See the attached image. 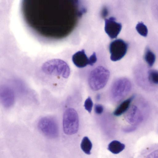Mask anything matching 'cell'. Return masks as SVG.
<instances>
[{
    "instance_id": "obj_1",
    "label": "cell",
    "mask_w": 158,
    "mask_h": 158,
    "mask_svg": "<svg viewBox=\"0 0 158 158\" xmlns=\"http://www.w3.org/2000/svg\"><path fill=\"white\" fill-rule=\"evenodd\" d=\"M78 3V0H22L21 8L24 21L35 33L56 40L68 35L85 11L79 10Z\"/></svg>"
},
{
    "instance_id": "obj_2",
    "label": "cell",
    "mask_w": 158,
    "mask_h": 158,
    "mask_svg": "<svg viewBox=\"0 0 158 158\" xmlns=\"http://www.w3.org/2000/svg\"><path fill=\"white\" fill-rule=\"evenodd\" d=\"M110 72L102 66H98L92 70L88 79L89 87L97 91L103 88L106 84L110 77Z\"/></svg>"
},
{
    "instance_id": "obj_3",
    "label": "cell",
    "mask_w": 158,
    "mask_h": 158,
    "mask_svg": "<svg viewBox=\"0 0 158 158\" xmlns=\"http://www.w3.org/2000/svg\"><path fill=\"white\" fill-rule=\"evenodd\" d=\"M44 72L55 74L67 78L70 74L69 67L66 62L60 59H54L45 63L42 67Z\"/></svg>"
},
{
    "instance_id": "obj_4",
    "label": "cell",
    "mask_w": 158,
    "mask_h": 158,
    "mask_svg": "<svg viewBox=\"0 0 158 158\" xmlns=\"http://www.w3.org/2000/svg\"><path fill=\"white\" fill-rule=\"evenodd\" d=\"M63 126L65 134L70 135L76 133L79 128V119L76 111L68 108L64 111L63 118Z\"/></svg>"
},
{
    "instance_id": "obj_5",
    "label": "cell",
    "mask_w": 158,
    "mask_h": 158,
    "mask_svg": "<svg viewBox=\"0 0 158 158\" xmlns=\"http://www.w3.org/2000/svg\"><path fill=\"white\" fill-rule=\"evenodd\" d=\"M131 87V82L127 78H121L115 81L111 89L113 100L116 102L121 101L130 92Z\"/></svg>"
},
{
    "instance_id": "obj_6",
    "label": "cell",
    "mask_w": 158,
    "mask_h": 158,
    "mask_svg": "<svg viewBox=\"0 0 158 158\" xmlns=\"http://www.w3.org/2000/svg\"><path fill=\"white\" fill-rule=\"evenodd\" d=\"M39 130L45 135L51 138H56L59 134L58 124L56 120L50 117H44L40 119L38 124Z\"/></svg>"
},
{
    "instance_id": "obj_7",
    "label": "cell",
    "mask_w": 158,
    "mask_h": 158,
    "mask_svg": "<svg viewBox=\"0 0 158 158\" xmlns=\"http://www.w3.org/2000/svg\"><path fill=\"white\" fill-rule=\"evenodd\" d=\"M128 47L127 44L121 39H116L111 42L109 47L110 60L113 61L121 60L126 54Z\"/></svg>"
},
{
    "instance_id": "obj_8",
    "label": "cell",
    "mask_w": 158,
    "mask_h": 158,
    "mask_svg": "<svg viewBox=\"0 0 158 158\" xmlns=\"http://www.w3.org/2000/svg\"><path fill=\"white\" fill-rule=\"evenodd\" d=\"M122 28V24L117 22L115 18L110 17L105 19V31L111 39L116 38Z\"/></svg>"
},
{
    "instance_id": "obj_9",
    "label": "cell",
    "mask_w": 158,
    "mask_h": 158,
    "mask_svg": "<svg viewBox=\"0 0 158 158\" xmlns=\"http://www.w3.org/2000/svg\"><path fill=\"white\" fill-rule=\"evenodd\" d=\"M125 118L130 124L135 125L140 123L142 120L140 111L135 106H132L126 112Z\"/></svg>"
},
{
    "instance_id": "obj_10",
    "label": "cell",
    "mask_w": 158,
    "mask_h": 158,
    "mask_svg": "<svg viewBox=\"0 0 158 158\" xmlns=\"http://www.w3.org/2000/svg\"><path fill=\"white\" fill-rule=\"evenodd\" d=\"M72 60L75 65L79 68L84 67L89 64V58L87 56L84 49L74 54L72 57Z\"/></svg>"
},
{
    "instance_id": "obj_11",
    "label": "cell",
    "mask_w": 158,
    "mask_h": 158,
    "mask_svg": "<svg viewBox=\"0 0 158 158\" xmlns=\"http://www.w3.org/2000/svg\"><path fill=\"white\" fill-rule=\"evenodd\" d=\"M0 99L2 105L9 108L12 106L15 101L14 96L12 91L8 89L2 90L0 94Z\"/></svg>"
},
{
    "instance_id": "obj_12",
    "label": "cell",
    "mask_w": 158,
    "mask_h": 158,
    "mask_svg": "<svg viewBox=\"0 0 158 158\" xmlns=\"http://www.w3.org/2000/svg\"><path fill=\"white\" fill-rule=\"evenodd\" d=\"M135 97L134 95L122 102L114 111L113 114L116 116H119L123 114L129 108L130 103Z\"/></svg>"
},
{
    "instance_id": "obj_13",
    "label": "cell",
    "mask_w": 158,
    "mask_h": 158,
    "mask_svg": "<svg viewBox=\"0 0 158 158\" xmlns=\"http://www.w3.org/2000/svg\"><path fill=\"white\" fill-rule=\"evenodd\" d=\"M125 148V145L117 140H113L109 144L107 149L111 153L117 154L123 151Z\"/></svg>"
},
{
    "instance_id": "obj_14",
    "label": "cell",
    "mask_w": 158,
    "mask_h": 158,
    "mask_svg": "<svg viewBox=\"0 0 158 158\" xmlns=\"http://www.w3.org/2000/svg\"><path fill=\"white\" fill-rule=\"evenodd\" d=\"M144 59L149 67L152 66L156 60L154 53L148 47L146 48L144 55Z\"/></svg>"
},
{
    "instance_id": "obj_15",
    "label": "cell",
    "mask_w": 158,
    "mask_h": 158,
    "mask_svg": "<svg viewBox=\"0 0 158 158\" xmlns=\"http://www.w3.org/2000/svg\"><path fill=\"white\" fill-rule=\"evenodd\" d=\"M92 147V143L89 138L86 136L84 137L83 138L81 144L82 150L85 154L89 155Z\"/></svg>"
},
{
    "instance_id": "obj_16",
    "label": "cell",
    "mask_w": 158,
    "mask_h": 158,
    "mask_svg": "<svg viewBox=\"0 0 158 158\" xmlns=\"http://www.w3.org/2000/svg\"><path fill=\"white\" fill-rule=\"evenodd\" d=\"M149 81L154 84H158V71L155 70H149L148 73Z\"/></svg>"
},
{
    "instance_id": "obj_17",
    "label": "cell",
    "mask_w": 158,
    "mask_h": 158,
    "mask_svg": "<svg viewBox=\"0 0 158 158\" xmlns=\"http://www.w3.org/2000/svg\"><path fill=\"white\" fill-rule=\"evenodd\" d=\"M135 28L138 32L141 35L146 37L148 34L146 26L142 22H139L136 25Z\"/></svg>"
},
{
    "instance_id": "obj_18",
    "label": "cell",
    "mask_w": 158,
    "mask_h": 158,
    "mask_svg": "<svg viewBox=\"0 0 158 158\" xmlns=\"http://www.w3.org/2000/svg\"><path fill=\"white\" fill-rule=\"evenodd\" d=\"M93 106V102L91 98L89 97L85 100L84 106L85 109L89 113H91Z\"/></svg>"
},
{
    "instance_id": "obj_19",
    "label": "cell",
    "mask_w": 158,
    "mask_h": 158,
    "mask_svg": "<svg viewBox=\"0 0 158 158\" xmlns=\"http://www.w3.org/2000/svg\"><path fill=\"white\" fill-rule=\"evenodd\" d=\"M97 60V58L96 53L94 52L89 58V65L90 66H93Z\"/></svg>"
},
{
    "instance_id": "obj_20",
    "label": "cell",
    "mask_w": 158,
    "mask_h": 158,
    "mask_svg": "<svg viewBox=\"0 0 158 158\" xmlns=\"http://www.w3.org/2000/svg\"><path fill=\"white\" fill-rule=\"evenodd\" d=\"M103 107L100 104H96L94 106V111L97 114H101L103 111Z\"/></svg>"
},
{
    "instance_id": "obj_21",
    "label": "cell",
    "mask_w": 158,
    "mask_h": 158,
    "mask_svg": "<svg viewBox=\"0 0 158 158\" xmlns=\"http://www.w3.org/2000/svg\"><path fill=\"white\" fill-rule=\"evenodd\" d=\"M136 127L135 126H131L123 128V131L126 133L130 132L136 130Z\"/></svg>"
},
{
    "instance_id": "obj_22",
    "label": "cell",
    "mask_w": 158,
    "mask_h": 158,
    "mask_svg": "<svg viewBox=\"0 0 158 158\" xmlns=\"http://www.w3.org/2000/svg\"><path fill=\"white\" fill-rule=\"evenodd\" d=\"M147 157L158 158V150L155 151L148 155Z\"/></svg>"
},
{
    "instance_id": "obj_23",
    "label": "cell",
    "mask_w": 158,
    "mask_h": 158,
    "mask_svg": "<svg viewBox=\"0 0 158 158\" xmlns=\"http://www.w3.org/2000/svg\"><path fill=\"white\" fill-rule=\"evenodd\" d=\"M106 8H104L103 10L102 11V16L104 17H105L107 14V10Z\"/></svg>"
},
{
    "instance_id": "obj_24",
    "label": "cell",
    "mask_w": 158,
    "mask_h": 158,
    "mask_svg": "<svg viewBox=\"0 0 158 158\" xmlns=\"http://www.w3.org/2000/svg\"><path fill=\"white\" fill-rule=\"evenodd\" d=\"M100 95L98 94L97 95V99H100Z\"/></svg>"
}]
</instances>
